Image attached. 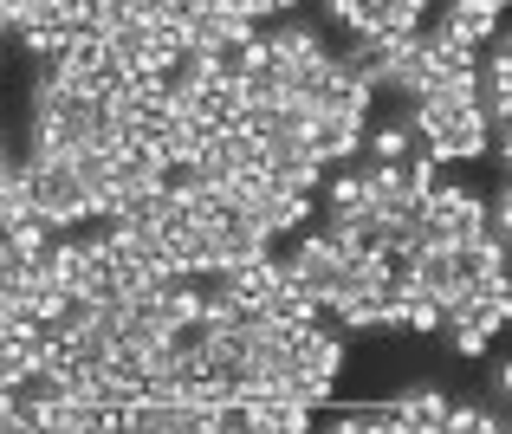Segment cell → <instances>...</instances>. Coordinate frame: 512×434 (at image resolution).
<instances>
[{"label": "cell", "instance_id": "obj_4", "mask_svg": "<svg viewBox=\"0 0 512 434\" xmlns=\"http://www.w3.org/2000/svg\"><path fill=\"white\" fill-rule=\"evenodd\" d=\"M448 389H435V383H415V389H402V396H389V402H376L383 409V422L389 434H441L448 428Z\"/></svg>", "mask_w": 512, "mask_h": 434}, {"label": "cell", "instance_id": "obj_6", "mask_svg": "<svg viewBox=\"0 0 512 434\" xmlns=\"http://www.w3.org/2000/svg\"><path fill=\"white\" fill-rule=\"evenodd\" d=\"M506 396H512V370H506V363H493V370H487V402H493V409H506Z\"/></svg>", "mask_w": 512, "mask_h": 434}, {"label": "cell", "instance_id": "obj_5", "mask_svg": "<svg viewBox=\"0 0 512 434\" xmlns=\"http://www.w3.org/2000/svg\"><path fill=\"white\" fill-rule=\"evenodd\" d=\"M500 13H506V0H448L435 26L454 46H480L487 33H500Z\"/></svg>", "mask_w": 512, "mask_h": 434}, {"label": "cell", "instance_id": "obj_3", "mask_svg": "<svg viewBox=\"0 0 512 434\" xmlns=\"http://www.w3.org/2000/svg\"><path fill=\"white\" fill-rule=\"evenodd\" d=\"M325 13L350 39H402L428 20V0H325Z\"/></svg>", "mask_w": 512, "mask_h": 434}, {"label": "cell", "instance_id": "obj_1", "mask_svg": "<svg viewBox=\"0 0 512 434\" xmlns=\"http://www.w3.org/2000/svg\"><path fill=\"white\" fill-rule=\"evenodd\" d=\"M402 117H409L415 149H422L428 162H474V156L493 149L487 111H480V98H474V72H461V78H448V85L409 98Z\"/></svg>", "mask_w": 512, "mask_h": 434}, {"label": "cell", "instance_id": "obj_2", "mask_svg": "<svg viewBox=\"0 0 512 434\" xmlns=\"http://www.w3.org/2000/svg\"><path fill=\"white\" fill-rule=\"evenodd\" d=\"M506 311H512V286H506V273H493V279L461 286L454 298H441V331L454 337L461 357H480L493 344V331L506 324Z\"/></svg>", "mask_w": 512, "mask_h": 434}]
</instances>
